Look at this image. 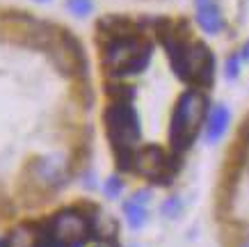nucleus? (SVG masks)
<instances>
[{
  "mask_svg": "<svg viewBox=\"0 0 249 247\" xmlns=\"http://www.w3.org/2000/svg\"><path fill=\"white\" fill-rule=\"evenodd\" d=\"M149 57H151V44L144 41L140 35L107 39L106 51H103V64L114 76H128L142 71L149 64Z\"/></svg>",
  "mask_w": 249,
  "mask_h": 247,
  "instance_id": "f257e3e1",
  "label": "nucleus"
},
{
  "mask_svg": "<svg viewBox=\"0 0 249 247\" xmlns=\"http://www.w3.org/2000/svg\"><path fill=\"white\" fill-rule=\"evenodd\" d=\"M206 108L208 105H206L204 92L192 90L188 94H183V98L174 110L172 128H169V140H172V147L176 151L188 149V144L192 142L201 119L206 117Z\"/></svg>",
  "mask_w": 249,
  "mask_h": 247,
  "instance_id": "f03ea898",
  "label": "nucleus"
},
{
  "mask_svg": "<svg viewBox=\"0 0 249 247\" xmlns=\"http://www.w3.org/2000/svg\"><path fill=\"white\" fill-rule=\"evenodd\" d=\"M94 227L83 210H62L48 222L46 238L51 247H85Z\"/></svg>",
  "mask_w": 249,
  "mask_h": 247,
  "instance_id": "7ed1b4c3",
  "label": "nucleus"
},
{
  "mask_svg": "<svg viewBox=\"0 0 249 247\" xmlns=\"http://www.w3.org/2000/svg\"><path fill=\"white\" fill-rule=\"evenodd\" d=\"M106 128L110 142L114 144L117 156L135 151L140 126H137L135 110L128 101H112L110 103V108L106 110Z\"/></svg>",
  "mask_w": 249,
  "mask_h": 247,
  "instance_id": "20e7f679",
  "label": "nucleus"
},
{
  "mask_svg": "<svg viewBox=\"0 0 249 247\" xmlns=\"http://www.w3.org/2000/svg\"><path fill=\"white\" fill-rule=\"evenodd\" d=\"M196 7V23L201 25V30L208 35H217L224 28V16L219 9L217 0H195Z\"/></svg>",
  "mask_w": 249,
  "mask_h": 247,
  "instance_id": "39448f33",
  "label": "nucleus"
},
{
  "mask_svg": "<svg viewBox=\"0 0 249 247\" xmlns=\"http://www.w3.org/2000/svg\"><path fill=\"white\" fill-rule=\"evenodd\" d=\"M227 126H229V110L224 105L213 108L211 114H208V137L211 140H219L222 133L227 131Z\"/></svg>",
  "mask_w": 249,
  "mask_h": 247,
  "instance_id": "423d86ee",
  "label": "nucleus"
},
{
  "mask_svg": "<svg viewBox=\"0 0 249 247\" xmlns=\"http://www.w3.org/2000/svg\"><path fill=\"white\" fill-rule=\"evenodd\" d=\"M124 210H126L128 225L133 227V229H140V227L146 222V209H144V204L135 202V199H130V202L124 206Z\"/></svg>",
  "mask_w": 249,
  "mask_h": 247,
  "instance_id": "0eeeda50",
  "label": "nucleus"
},
{
  "mask_svg": "<svg viewBox=\"0 0 249 247\" xmlns=\"http://www.w3.org/2000/svg\"><path fill=\"white\" fill-rule=\"evenodd\" d=\"M67 5L76 16H87L91 12V7H94V5H91V0H69Z\"/></svg>",
  "mask_w": 249,
  "mask_h": 247,
  "instance_id": "6e6552de",
  "label": "nucleus"
},
{
  "mask_svg": "<svg viewBox=\"0 0 249 247\" xmlns=\"http://www.w3.org/2000/svg\"><path fill=\"white\" fill-rule=\"evenodd\" d=\"M162 213L169 217H176L178 213H181V202L176 199V197H172V199H167L165 204H162Z\"/></svg>",
  "mask_w": 249,
  "mask_h": 247,
  "instance_id": "1a4fd4ad",
  "label": "nucleus"
},
{
  "mask_svg": "<svg viewBox=\"0 0 249 247\" xmlns=\"http://www.w3.org/2000/svg\"><path fill=\"white\" fill-rule=\"evenodd\" d=\"M121 188H124V183H121V179H117V176H114V179H110L107 181V186H106V192L110 197H117L121 192Z\"/></svg>",
  "mask_w": 249,
  "mask_h": 247,
  "instance_id": "9d476101",
  "label": "nucleus"
},
{
  "mask_svg": "<svg viewBox=\"0 0 249 247\" xmlns=\"http://www.w3.org/2000/svg\"><path fill=\"white\" fill-rule=\"evenodd\" d=\"M240 55H233V57H231V60H229V76H231V78H235V76H238V67H240Z\"/></svg>",
  "mask_w": 249,
  "mask_h": 247,
  "instance_id": "9b49d317",
  "label": "nucleus"
},
{
  "mask_svg": "<svg viewBox=\"0 0 249 247\" xmlns=\"http://www.w3.org/2000/svg\"><path fill=\"white\" fill-rule=\"evenodd\" d=\"M240 57L242 60H245V57H249V44L245 46V48H242V53H240Z\"/></svg>",
  "mask_w": 249,
  "mask_h": 247,
  "instance_id": "f8f14e48",
  "label": "nucleus"
},
{
  "mask_svg": "<svg viewBox=\"0 0 249 247\" xmlns=\"http://www.w3.org/2000/svg\"><path fill=\"white\" fill-rule=\"evenodd\" d=\"M240 247H249V243H245V245H240Z\"/></svg>",
  "mask_w": 249,
  "mask_h": 247,
  "instance_id": "ddd939ff",
  "label": "nucleus"
},
{
  "mask_svg": "<svg viewBox=\"0 0 249 247\" xmlns=\"http://www.w3.org/2000/svg\"><path fill=\"white\" fill-rule=\"evenodd\" d=\"M247 131H249V124H247Z\"/></svg>",
  "mask_w": 249,
  "mask_h": 247,
  "instance_id": "4468645a",
  "label": "nucleus"
},
{
  "mask_svg": "<svg viewBox=\"0 0 249 247\" xmlns=\"http://www.w3.org/2000/svg\"><path fill=\"white\" fill-rule=\"evenodd\" d=\"M41 2H44V0H41Z\"/></svg>",
  "mask_w": 249,
  "mask_h": 247,
  "instance_id": "2eb2a0df",
  "label": "nucleus"
}]
</instances>
